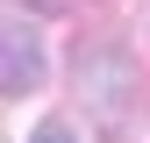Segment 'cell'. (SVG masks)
Segmentation results:
<instances>
[{"instance_id": "cell-3", "label": "cell", "mask_w": 150, "mask_h": 143, "mask_svg": "<svg viewBox=\"0 0 150 143\" xmlns=\"http://www.w3.org/2000/svg\"><path fill=\"white\" fill-rule=\"evenodd\" d=\"M29 143H79V136H71V129H64V122H43V129H36Z\"/></svg>"}, {"instance_id": "cell-1", "label": "cell", "mask_w": 150, "mask_h": 143, "mask_svg": "<svg viewBox=\"0 0 150 143\" xmlns=\"http://www.w3.org/2000/svg\"><path fill=\"white\" fill-rule=\"evenodd\" d=\"M129 93H136V72H129L122 50H86L79 57V100L107 122V129L129 122Z\"/></svg>"}, {"instance_id": "cell-2", "label": "cell", "mask_w": 150, "mask_h": 143, "mask_svg": "<svg viewBox=\"0 0 150 143\" xmlns=\"http://www.w3.org/2000/svg\"><path fill=\"white\" fill-rule=\"evenodd\" d=\"M43 86V43L29 36V22H7V64H0V93L7 100H29Z\"/></svg>"}, {"instance_id": "cell-4", "label": "cell", "mask_w": 150, "mask_h": 143, "mask_svg": "<svg viewBox=\"0 0 150 143\" xmlns=\"http://www.w3.org/2000/svg\"><path fill=\"white\" fill-rule=\"evenodd\" d=\"M43 7H64V0H43Z\"/></svg>"}]
</instances>
